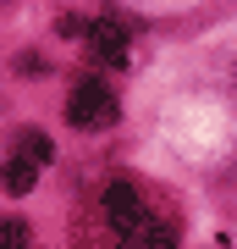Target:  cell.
<instances>
[{"label":"cell","mask_w":237,"mask_h":249,"mask_svg":"<svg viewBox=\"0 0 237 249\" xmlns=\"http://www.w3.org/2000/svg\"><path fill=\"white\" fill-rule=\"evenodd\" d=\"M105 216H111L122 249H176V216L160 211L149 199V188L132 183V178L105 183Z\"/></svg>","instance_id":"6da1fadb"},{"label":"cell","mask_w":237,"mask_h":249,"mask_svg":"<svg viewBox=\"0 0 237 249\" xmlns=\"http://www.w3.org/2000/svg\"><path fill=\"white\" fill-rule=\"evenodd\" d=\"M116 111H122V106H116V94L99 78H83L78 89H72V100H66V122L72 127H111Z\"/></svg>","instance_id":"7a4b0ae2"},{"label":"cell","mask_w":237,"mask_h":249,"mask_svg":"<svg viewBox=\"0 0 237 249\" xmlns=\"http://www.w3.org/2000/svg\"><path fill=\"white\" fill-rule=\"evenodd\" d=\"M88 55H94V61H105V67H122L127 61V28L122 22H105V17H99V22H88Z\"/></svg>","instance_id":"3957f363"},{"label":"cell","mask_w":237,"mask_h":249,"mask_svg":"<svg viewBox=\"0 0 237 249\" xmlns=\"http://www.w3.org/2000/svg\"><path fill=\"white\" fill-rule=\"evenodd\" d=\"M33 178H39V160L33 155H11L6 166H0V183H6V194H28V188H33Z\"/></svg>","instance_id":"277c9868"},{"label":"cell","mask_w":237,"mask_h":249,"mask_svg":"<svg viewBox=\"0 0 237 249\" xmlns=\"http://www.w3.org/2000/svg\"><path fill=\"white\" fill-rule=\"evenodd\" d=\"M17 150H22V155H33L39 166L55 155V150H50V139H44V133H33V127H22V133H17Z\"/></svg>","instance_id":"5b68a950"},{"label":"cell","mask_w":237,"mask_h":249,"mask_svg":"<svg viewBox=\"0 0 237 249\" xmlns=\"http://www.w3.org/2000/svg\"><path fill=\"white\" fill-rule=\"evenodd\" d=\"M0 249H28V222H0Z\"/></svg>","instance_id":"8992f818"}]
</instances>
